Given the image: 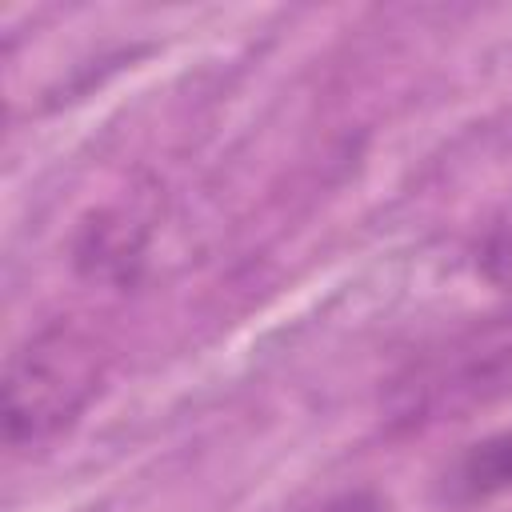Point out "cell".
Listing matches in <instances>:
<instances>
[{
	"mask_svg": "<svg viewBox=\"0 0 512 512\" xmlns=\"http://www.w3.org/2000/svg\"><path fill=\"white\" fill-rule=\"evenodd\" d=\"M88 364L84 352H72L64 336H44L12 356L4 380V428L12 444H32L60 424L88 396Z\"/></svg>",
	"mask_w": 512,
	"mask_h": 512,
	"instance_id": "obj_1",
	"label": "cell"
},
{
	"mask_svg": "<svg viewBox=\"0 0 512 512\" xmlns=\"http://www.w3.org/2000/svg\"><path fill=\"white\" fill-rule=\"evenodd\" d=\"M416 408H452L512 388V320L468 336L416 376Z\"/></svg>",
	"mask_w": 512,
	"mask_h": 512,
	"instance_id": "obj_2",
	"label": "cell"
},
{
	"mask_svg": "<svg viewBox=\"0 0 512 512\" xmlns=\"http://www.w3.org/2000/svg\"><path fill=\"white\" fill-rule=\"evenodd\" d=\"M448 488L456 500H488V496L508 492L512 488V432H496L472 444L456 460Z\"/></svg>",
	"mask_w": 512,
	"mask_h": 512,
	"instance_id": "obj_3",
	"label": "cell"
},
{
	"mask_svg": "<svg viewBox=\"0 0 512 512\" xmlns=\"http://www.w3.org/2000/svg\"><path fill=\"white\" fill-rule=\"evenodd\" d=\"M320 512H380V504L372 496H364V492H348L340 500H328Z\"/></svg>",
	"mask_w": 512,
	"mask_h": 512,
	"instance_id": "obj_4",
	"label": "cell"
}]
</instances>
